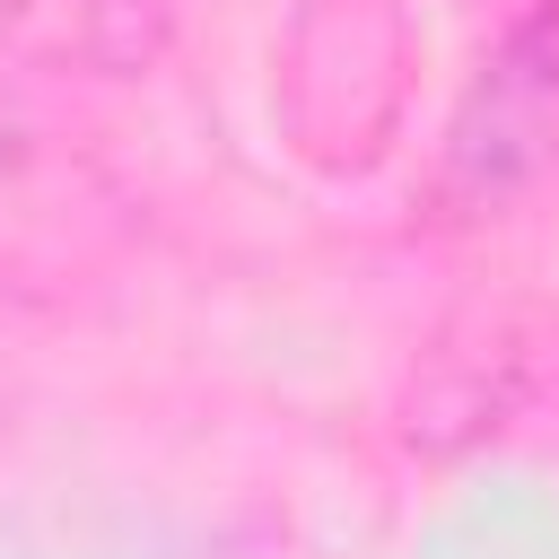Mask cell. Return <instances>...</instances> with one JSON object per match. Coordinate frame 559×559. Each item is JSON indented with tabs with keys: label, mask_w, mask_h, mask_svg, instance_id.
<instances>
[{
	"label": "cell",
	"mask_w": 559,
	"mask_h": 559,
	"mask_svg": "<svg viewBox=\"0 0 559 559\" xmlns=\"http://www.w3.org/2000/svg\"><path fill=\"white\" fill-rule=\"evenodd\" d=\"M550 131H559V44H550V17H533L480 79V96L454 131V166L480 192H498L515 166H533L550 148Z\"/></svg>",
	"instance_id": "1"
},
{
	"label": "cell",
	"mask_w": 559,
	"mask_h": 559,
	"mask_svg": "<svg viewBox=\"0 0 559 559\" xmlns=\"http://www.w3.org/2000/svg\"><path fill=\"white\" fill-rule=\"evenodd\" d=\"M9 157H17V131H9V114H0V166H9Z\"/></svg>",
	"instance_id": "2"
}]
</instances>
